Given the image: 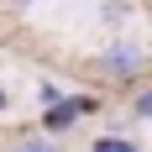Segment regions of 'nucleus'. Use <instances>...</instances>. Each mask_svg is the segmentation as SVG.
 I'll return each instance as SVG.
<instances>
[{
	"mask_svg": "<svg viewBox=\"0 0 152 152\" xmlns=\"http://www.w3.org/2000/svg\"><path fill=\"white\" fill-rule=\"evenodd\" d=\"M100 74H105L110 84L131 89L137 79H147V47H142L137 37H110V47L100 53Z\"/></svg>",
	"mask_w": 152,
	"mask_h": 152,
	"instance_id": "1",
	"label": "nucleus"
},
{
	"mask_svg": "<svg viewBox=\"0 0 152 152\" xmlns=\"http://www.w3.org/2000/svg\"><path fill=\"white\" fill-rule=\"evenodd\" d=\"M94 110H100V94H58L53 105H42V126H37V131L63 137V131H74L84 115H94Z\"/></svg>",
	"mask_w": 152,
	"mask_h": 152,
	"instance_id": "2",
	"label": "nucleus"
},
{
	"mask_svg": "<svg viewBox=\"0 0 152 152\" xmlns=\"http://www.w3.org/2000/svg\"><path fill=\"white\" fill-rule=\"evenodd\" d=\"M11 152H63V142L47 137V131H21V137L11 142Z\"/></svg>",
	"mask_w": 152,
	"mask_h": 152,
	"instance_id": "3",
	"label": "nucleus"
},
{
	"mask_svg": "<svg viewBox=\"0 0 152 152\" xmlns=\"http://www.w3.org/2000/svg\"><path fill=\"white\" fill-rule=\"evenodd\" d=\"M126 115H131V121H152V84H147V79L131 84V105H126Z\"/></svg>",
	"mask_w": 152,
	"mask_h": 152,
	"instance_id": "4",
	"label": "nucleus"
},
{
	"mask_svg": "<svg viewBox=\"0 0 152 152\" xmlns=\"http://www.w3.org/2000/svg\"><path fill=\"white\" fill-rule=\"evenodd\" d=\"M89 152H142L137 137H126V131H105V137H94Z\"/></svg>",
	"mask_w": 152,
	"mask_h": 152,
	"instance_id": "5",
	"label": "nucleus"
},
{
	"mask_svg": "<svg viewBox=\"0 0 152 152\" xmlns=\"http://www.w3.org/2000/svg\"><path fill=\"white\" fill-rule=\"evenodd\" d=\"M100 16H105V26H121L126 16H131V5H126V0H105V5H100Z\"/></svg>",
	"mask_w": 152,
	"mask_h": 152,
	"instance_id": "6",
	"label": "nucleus"
},
{
	"mask_svg": "<svg viewBox=\"0 0 152 152\" xmlns=\"http://www.w3.org/2000/svg\"><path fill=\"white\" fill-rule=\"evenodd\" d=\"M5 110H11V94H5V84H0V115H5Z\"/></svg>",
	"mask_w": 152,
	"mask_h": 152,
	"instance_id": "7",
	"label": "nucleus"
},
{
	"mask_svg": "<svg viewBox=\"0 0 152 152\" xmlns=\"http://www.w3.org/2000/svg\"><path fill=\"white\" fill-rule=\"evenodd\" d=\"M11 5H16V11H31V5H37V0H11Z\"/></svg>",
	"mask_w": 152,
	"mask_h": 152,
	"instance_id": "8",
	"label": "nucleus"
}]
</instances>
